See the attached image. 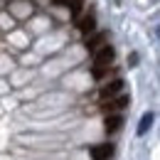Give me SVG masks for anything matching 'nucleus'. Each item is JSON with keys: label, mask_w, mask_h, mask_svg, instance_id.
<instances>
[{"label": "nucleus", "mask_w": 160, "mask_h": 160, "mask_svg": "<svg viewBox=\"0 0 160 160\" xmlns=\"http://www.w3.org/2000/svg\"><path fill=\"white\" fill-rule=\"evenodd\" d=\"M113 59H116V49L111 44H103L101 49L94 52V67H108Z\"/></svg>", "instance_id": "f257e3e1"}, {"label": "nucleus", "mask_w": 160, "mask_h": 160, "mask_svg": "<svg viewBox=\"0 0 160 160\" xmlns=\"http://www.w3.org/2000/svg\"><path fill=\"white\" fill-rule=\"evenodd\" d=\"M128 103H131V96H126V94H118L116 99H108L103 101V111L106 113H118V111H123V108H128Z\"/></svg>", "instance_id": "f03ea898"}, {"label": "nucleus", "mask_w": 160, "mask_h": 160, "mask_svg": "<svg viewBox=\"0 0 160 160\" xmlns=\"http://www.w3.org/2000/svg\"><path fill=\"white\" fill-rule=\"evenodd\" d=\"M121 89H123V79H113V81H108L103 89L99 91V96L101 101H108V99H116L121 94Z\"/></svg>", "instance_id": "7ed1b4c3"}, {"label": "nucleus", "mask_w": 160, "mask_h": 160, "mask_svg": "<svg viewBox=\"0 0 160 160\" xmlns=\"http://www.w3.org/2000/svg\"><path fill=\"white\" fill-rule=\"evenodd\" d=\"M111 155H113V143H101V145L91 148V158L94 160H108Z\"/></svg>", "instance_id": "20e7f679"}, {"label": "nucleus", "mask_w": 160, "mask_h": 160, "mask_svg": "<svg viewBox=\"0 0 160 160\" xmlns=\"http://www.w3.org/2000/svg\"><path fill=\"white\" fill-rule=\"evenodd\" d=\"M108 40V32L106 30H101V32H94L89 40H86V49L89 52H96V49H101L103 47V42Z\"/></svg>", "instance_id": "39448f33"}, {"label": "nucleus", "mask_w": 160, "mask_h": 160, "mask_svg": "<svg viewBox=\"0 0 160 160\" xmlns=\"http://www.w3.org/2000/svg\"><path fill=\"white\" fill-rule=\"evenodd\" d=\"M121 126H123V116L121 113H106V118H103L106 133H116V131H121Z\"/></svg>", "instance_id": "423d86ee"}, {"label": "nucleus", "mask_w": 160, "mask_h": 160, "mask_svg": "<svg viewBox=\"0 0 160 160\" xmlns=\"http://www.w3.org/2000/svg\"><path fill=\"white\" fill-rule=\"evenodd\" d=\"M77 27H79V32H84V35H91V32L96 30V15H94V12L84 15V18L77 22Z\"/></svg>", "instance_id": "0eeeda50"}, {"label": "nucleus", "mask_w": 160, "mask_h": 160, "mask_svg": "<svg viewBox=\"0 0 160 160\" xmlns=\"http://www.w3.org/2000/svg\"><path fill=\"white\" fill-rule=\"evenodd\" d=\"M62 5H67L69 8V12H72V18H79V10H81V2L84 0H59Z\"/></svg>", "instance_id": "6e6552de"}, {"label": "nucleus", "mask_w": 160, "mask_h": 160, "mask_svg": "<svg viewBox=\"0 0 160 160\" xmlns=\"http://www.w3.org/2000/svg\"><path fill=\"white\" fill-rule=\"evenodd\" d=\"M150 123H153V113H145L138 123V136H145L148 133V128H150Z\"/></svg>", "instance_id": "1a4fd4ad"}, {"label": "nucleus", "mask_w": 160, "mask_h": 160, "mask_svg": "<svg viewBox=\"0 0 160 160\" xmlns=\"http://www.w3.org/2000/svg\"><path fill=\"white\" fill-rule=\"evenodd\" d=\"M91 74H94V79H101V77L106 74V67H94V72H91Z\"/></svg>", "instance_id": "9d476101"}]
</instances>
